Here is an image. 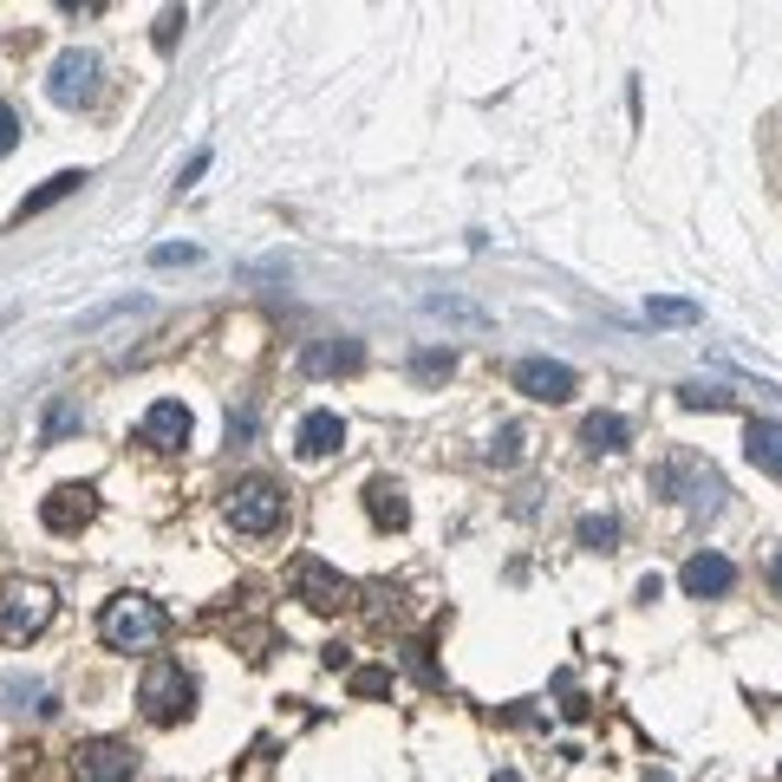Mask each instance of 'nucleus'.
<instances>
[{
  "label": "nucleus",
  "mask_w": 782,
  "mask_h": 782,
  "mask_svg": "<svg viewBox=\"0 0 782 782\" xmlns=\"http://www.w3.org/2000/svg\"><path fill=\"white\" fill-rule=\"evenodd\" d=\"M183 26H190V13H183V7H170V13H163V20H157V53H170V46H176V33H183Z\"/></svg>",
  "instance_id": "nucleus-26"
},
{
  "label": "nucleus",
  "mask_w": 782,
  "mask_h": 782,
  "mask_svg": "<svg viewBox=\"0 0 782 782\" xmlns=\"http://www.w3.org/2000/svg\"><path fill=\"white\" fill-rule=\"evenodd\" d=\"M163 626H170L163 607L143 600V593H118V600H105V613H98V640L111 645V652H157Z\"/></svg>",
  "instance_id": "nucleus-1"
},
{
  "label": "nucleus",
  "mask_w": 782,
  "mask_h": 782,
  "mask_svg": "<svg viewBox=\"0 0 782 782\" xmlns=\"http://www.w3.org/2000/svg\"><path fill=\"white\" fill-rule=\"evenodd\" d=\"M203 170H210V150H196V157H190V163H183V176H176V183H183V190H190V183H196V176H203Z\"/></svg>",
  "instance_id": "nucleus-30"
},
{
  "label": "nucleus",
  "mask_w": 782,
  "mask_h": 782,
  "mask_svg": "<svg viewBox=\"0 0 782 782\" xmlns=\"http://www.w3.org/2000/svg\"><path fill=\"white\" fill-rule=\"evenodd\" d=\"M78 425H85V411H78L72 398H53V405H46V418H40V443H66Z\"/></svg>",
  "instance_id": "nucleus-20"
},
{
  "label": "nucleus",
  "mask_w": 782,
  "mask_h": 782,
  "mask_svg": "<svg viewBox=\"0 0 782 782\" xmlns=\"http://www.w3.org/2000/svg\"><path fill=\"white\" fill-rule=\"evenodd\" d=\"M20 143V118H13V105H0V157Z\"/></svg>",
  "instance_id": "nucleus-29"
},
{
  "label": "nucleus",
  "mask_w": 782,
  "mask_h": 782,
  "mask_svg": "<svg viewBox=\"0 0 782 782\" xmlns=\"http://www.w3.org/2000/svg\"><path fill=\"white\" fill-rule=\"evenodd\" d=\"M353 692H358V698H385V692H392V672H385V665H358Z\"/></svg>",
  "instance_id": "nucleus-25"
},
{
  "label": "nucleus",
  "mask_w": 782,
  "mask_h": 782,
  "mask_svg": "<svg viewBox=\"0 0 782 782\" xmlns=\"http://www.w3.org/2000/svg\"><path fill=\"white\" fill-rule=\"evenodd\" d=\"M46 92H53V105H92V98H98V60H92L85 46H66V53L53 60Z\"/></svg>",
  "instance_id": "nucleus-8"
},
{
  "label": "nucleus",
  "mask_w": 782,
  "mask_h": 782,
  "mask_svg": "<svg viewBox=\"0 0 782 782\" xmlns=\"http://www.w3.org/2000/svg\"><path fill=\"white\" fill-rule=\"evenodd\" d=\"M138 705H143L150 724H183L190 705H196V678H190L176 658H157V665L143 672V685H138Z\"/></svg>",
  "instance_id": "nucleus-2"
},
{
  "label": "nucleus",
  "mask_w": 782,
  "mask_h": 782,
  "mask_svg": "<svg viewBox=\"0 0 782 782\" xmlns=\"http://www.w3.org/2000/svg\"><path fill=\"white\" fill-rule=\"evenodd\" d=\"M743 457H750L763 476H782V425L776 418H750V430H743Z\"/></svg>",
  "instance_id": "nucleus-15"
},
{
  "label": "nucleus",
  "mask_w": 782,
  "mask_h": 782,
  "mask_svg": "<svg viewBox=\"0 0 782 782\" xmlns=\"http://www.w3.org/2000/svg\"><path fill=\"white\" fill-rule=\"evenodd\" d=\"M78 190H85V170H60V176H46V183H40V190H33L20 210H13V222H26V215H46L53 203H66V196H78Z\"/></svg>",
  "instance_id": "nucleus-18"
},
{
  "label": "nucleus",
  "mask_w": 782,
  "mask_h": 782,
  "mask_svg": "<svg viewBox=\"0 0 782 782\" xmlns=\"http://www.w3.org/2000/svg\"><path fill=\"white\" fill-rule=\"evenodd\" d=\"M508 385H515L522 398H535V405H568L580 378H574V365H561V358H515Z\"/></svg>",
  "instance_id": "nucleus-7"
},
{
  "label": "nucleus",
  "mask_w": 782,
  "mask_h": 782,
  "mask_svg": "<svg viewBox=\"0 0 782 782\" xmlns=\"http://www.w3.org/2000/svg\"><path fill=\"white\" fill-rule=\"evenodd\" d=\"M46 620H53V587H40V580L0 587V640L7 645H26L33 633H46Z\"/></svg>",
  "instance_id": "nucleus-5"
},
{
  "label": "nucleus",
  "mask_w": 782,
  "mask_h": 782,
  "mask_svg": "<svg viewBox=\"0 0 782 782\" xmlns=\"http://www.w3.org/2000/svg\"><path fill=\"white\" fill-rule=\"evenodd\" d=\"M293 593H300L313 613H340L353 587H346V574H333L326 561H300V568H293Z\"/></svg>",
  "instance_id": "nucleus-11"
},
{
  "label": "nucleus",
  "mask_w": 782,
  "mask_h": 782,
  "mask_svg": "<svg viewBox=\"0 0 782 782\" xmlns=\"http://www.w3.org/2000/svg\"><path fill=\"white\" fill-rule=\"evenodd\" d=\"M645 320H652V326H698L705 307H698V300H678V293H658V300H645Z\"/></svg>",
  "instance_id": "nucleus-19"
},
{
  "label": "nucleus",
  "mask_w": 782,
  "mask_h": 782,
  "mask_svg": "<svg viewBox=\"0 0 782 782\" xmlns=\"http://www.w3.org/2000/svg\"><path fill=\"white\" fill-rule=\"evenodd\" d=\"M358 358H365L358 340H313V346L300 353V372H307V378H333V372H358Z\"/></svg>",
  "instance_id": "nucleus-13"
},
{
  "label": "nucleus",
  "mask_w": 782,
  "mask_h": 782,
  "mask_svg": "<svg viewBox=\"0 0 782 782\" xmlns=\"http://www.w3.org/2000/svg\"><path fill=\"white\" fill-rule=\"evenodd\" d=\"M293 443H300V457H333V450L346 443L340 411H307V418H300V430H293Z\"/></svg>",
  "instance_id": "nucleus-14"
},
{
  "label": "nucleus",
  "mask_w": 782,
  "mask_h": 782,
  "mask_svg": "<svg viewBox=\"0 0 782 782\" xmlns=\"http://www.w3.org/2000/svg\"><path fill=\"white\" fill-rule=\"evenodd\" d=\"M365 515H372L378 528H405V522H411V502H405V490H398V483L372 476V483H365Z\"/></svg>",
  "instance_id": "nucleus-16"
},
{
  "label": "nucleus",
  "mask_w": 782,
  "mask_h": 782,
  "mask_svg": "<svg viewBox=\"0 0 782 782\" xmlns=\"http://www.w3.org/2000/svg\"><path fill=\"white\" fill-rule=\"evenodd\" d=\"M92 515H98V490H92V483H66V490H53V496L40 502V522H46L53 535H78Z\"/></svg>",
  "instance_id": "nucleus-9"
},
{
  "label": "nucleus",
  "mask_w": 782,
  "mask_h": 782,
  "mask_svg": "<svg viewBox=\"0 0 782 782\" xmlns=\"http://www.w3.org/2000/svg\"><path fill=\"white\" fill-rule=\"evenodd\" d=\"M222 508H228V528H235V535H275L287 522V496L268 476H242Z\"/></svg>",
  "instance_id": "nucleus-4"
},
{
  "label": "nucleus",
  "mask_w": 782,
  "mask_h": 782,
  "mask_svg": "<svg viewBox=\"0 0 782 782\" xmlns=\"http://www.w3.org/2000/svg\"><path fill=\"white\" fill-rule=\"evenodd\" d=\"M150 261H157V268H190V261H196V248H190V242H170V248H157Z\"/></svg>",
  "instance_id": "nucleus-27"
},
{
  "label": "nucleus",
  "mask_w": 782,
  "mask_h": 782,
  "mask_svg": "<svg viewBox=\"0 0 782 782\" xmlns=\"http://www.w3.org/2000/svg\"><path fill=\"white\" fill-rule=\"evenodd\" d=\"M626 437H633V425H626L620 411H593V418L580 425V443H587L593 457H613V450H626Z\"/></svg>",
  "instance_id": "nucleus-17"
},
{
  "label": "nucleus",
  "mask_w": 782,
  "mask_h": 782,
  "mask_svg": "<svg viewBox=\"0 0 782 782\" xmlns=\"http://www.w3.org/2000/svg\"><path fill=\"white\" fill-rule=\"evenodd\" d=\"M522 443H528V437H522V425H502L496 437H490V463H496V470L522 463Z\"/></svg>",
  "instance_id": "nucleus-23"
},
{
  "label": "nucleus",
  "mask_w": 782,
  "mask_h": 782,
  "mask_svg": "<svg viewBox=\"0 0 782 782\" xmlns=\"http://www.w3.org/2000/svg\"><path fill=\"white\" fill-rule=\"evenodd\" d=\"M770 587L782 593V548H776V561H770Z\"/></svg>",
  "instance_id": "nucleus-31"
},
{
  "label": "nucleus",
  "mask_w": 782,
  "mask_h": 782,
  "mask_svg": "<svg viewBox=\"0 0 782 782\" xmlns=\"http://www.w3.org/2000/svg\"><path fill=\"white\" fill-rule=\"evenodd\" d=\"M678 587H685L692 600H717V593H730V587H737V568H730L724 555H711V548H698V555L678 568Z\"/></svg>",
  "instance_id": "nucleus-12"
},
{
  "label": "nucleus",
  "mask_w": 782,
  "mask_h": 782,
  "mask_svg": "<svg viewBox=\"0 0 782 782\" xmlns=\"http://www.w3.org/2000/svg\"><path fill=\"white\" fill-rule=\"evenodd\" d=\"M138 776V750L125 737H85L72 750V782H131Z\"/></svg>",
  "instance_id": "nucleus-6"
},
{
  "label": "nucleus",
  "mask_w": 782,
  "mask_h": 782,
  "mask_svg": "<svg viewBox=\"0 0 782 782\" xmlns=\"http://www.w3.org/2000/svg\"><path fill=\"white\" fill-rule=\"evenodd\" d=\"M490 782H515V770H502V776H490Z\"/></svg>",
  "instance_id": "nucleus-32"
},
{
  "label": "nucleus",
  "mask_w": 782,
  "mask_h": 782,
  "mask_svg": "<svg viewBox=\"0 0 782 782\" xmlns=\"http://www.w3.org/2000/svg\"><path fill=\"white\" fill-rule=\"evenodd\" d=\"M190 430H196V418H190V405H183V398H157V405L143 411L138 437L150 443V450H183V443H190Z\"/></svg>",
  "instance_id": "nucleus-10"
},
{
  "label": "nucleus",
  "mask_w": 782,
  "mask_h": 782,
  "mask_svg": "<svg viewBox=\"0 0 782 782\" xmlns=\"http://www.w3.org/2000/svg\"><path fill=\"white\" fill-rule=\"evenodd\" d=\"M425 313H450V320H483L476 307H463V300H425Z\"/></svg>",
  "instance_id": "nucleus-28"
},
{
  "label": "nucleus",
  "mask_w": 782,
  "mask_h": 782,
  "mask_svg": "<svg viewBox=\"0 0 782 782\" xmlns=\"http://www.w3.org/2000/svg\"><path fill=\"white\" fill-rule=\"evenodd\" d=\"M652 490H658V496H678L685 508H705V515L724 502L717 470L705 463V457H692V450H678L672 463H658V470H652Z\"/></svg>",
  "instance_id": "nucleus-3"
},
{
  "label": "nucleus",
  "mask_w": 782,
  "mask_h": 782,
  "mask_svg": "<svg viewBox=\"0 0 782 782\" xmlns=\"http://www.w3.org/2000/svg\"><path fill=\"white\" fill-rule=\"evenodd\" d=\"M450 372H457V358L443 353V346H425V353H411V378H418V385H443Z\"/></svg>",
  "instance_id": "nucleus-22"
},
{
  "label": "nucleus",
  "mask_w": 782,
  "mask_h": 782,
  "mask_svg": "<svg viewBox=\"0 0 782 782\" xmlns=\"http://www.w3.org/2000/svg\"><path fill=\"white\" fill-rule=\"evenodd\" d=\"M574 535H580V548H593V555H613V548H620V522H613V515H580Z\"/></svg>",
  "instance_id": "nucleus-21"
},
{
  "label": "nucleus",
  "mask_w": 782,
  "mask_h": 782,
  "mask_svg": "<svg viewBox=\"0 0 782 782\" xmlns=\"http://www.w3.org/2000/svg\"><path fill=\"white\" fill-rule=\"evenodd\" d=\"M678 405H685V411H724L730 398H724V392H711V385H678Z\"/></svg>",
  "instance_id": "nucleus-24"
}]
</instances>
